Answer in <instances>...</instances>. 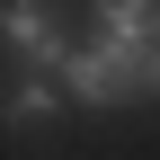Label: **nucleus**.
I'll list each match as a JSON object with an SVG mask.
<instances>
[{"instance_id": "2", "label": "nucleus", "mask_w": 160, "mask_h": 160, "mask_svg": "<svg viewBox=\"0 0 160 160\" xmlns=\"http://www.w3.org/2000/svg\"><path fill=\"white\" fill-rule=\"evenodd\" d=\"M0 45H9L27 71H62L71 36L53 27V0H0Z\"/></svg>"}, {"instance_id": "3", "label": "nucleus", "mask_w": 160, "mask_h": 160, "mask_svg": "<svg viewBox=\"0 0 160 160\" xmlns=\"http://www.w3.org/2000/svg\"><path fill=\"white\" fill-rule=\"evenodd\" d=\"M71 98H62V80L53 71H18L9 89H0V125H18V133H36V125H53Z\"/></svg>"}, {"instance_id": "1", "label": "nucleus", "mask_w": 160, "mask_h": 160, "mask_svg": "<svg viewBox=\"0 0 160 160\" xmlns=\"http://www.w3.org/2000/svg\"><path fill=\"white\" fill-rule=\"evenodd\" d=\"M151 45H160V36H116V27H98V45H71L53 80H62V98H80V107H133V98H142Z\"/></svg>"}, {"instance_id": "4", "label": "nucleus", "mask_w": 160, "mask_h": 160, "mask_svg": "<svg viewBox=\"0 0 160 160\" xmlns=\"http://www.w3.org/2000/svg\"><path fill=\"white\" fill-rule=\"evenodd\" d=\"M98 18L116 36H160V0H98Z\"/></svg>"}, {"instance_id": "5", "label": "nucleus", "mask_w": 160, "mask_h": 160, "mask_svg": "<svg viewBox=\"0 0 160 160\" xmlns=\"http://www.w3.org/2000/svg\"><path fill=\"white\" fill-rule=\"evenodd\" d=\"M142 98H160V45H151V62H142Z\"/></svg>"}]
</instances>
